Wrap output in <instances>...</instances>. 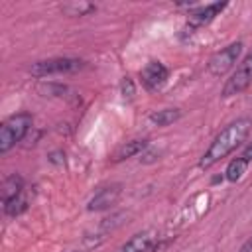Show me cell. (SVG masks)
<instances>
[{
	"mask_svg": "<svg viewBox=\"0 0 252 252\" xmlns=\"http://www.w3.org/2000/svg\"><path fill=\"white\" fill-rule=\"evenodd\" d=\"M120 195H122V185H120V183H110V185L98 189V191L89 199L87 211H91V213L106 211V209H110V207H114V205L118 203Z\"/></svg>",
	"mask_w": 252,
	"mask_h": 252,
	"instance_id": "cell-7",
	"label": "cell"
},
{
	"mask_svg": "<svg viewBox=\"0 0 252 252\" xmlns=\"http://www.w3.org/2000/svg\"><path fill=\"white\" fill-rule=\"evenodd\" d=\"M148 144H150V140L148 138H136V140H130V142H126V144H122V146H118L116 148V152L112 154V161H124V159H130V158H134V156H138V154H142L146 148H148Z\"/></svg>",
	"mask_w": 252,
	"mask_h": 252,
	"instance_id": "cell-10",
	"label": "cell"
},
{
	"mask_svg": "<svg viewBox=\"0 0 252 252\" xmlns=\"http://www.w3.org/2000/svg\"><path fill=\"white\" fill-rule=\"evenodd\" d=\"M250 85H252V53H248L236 65V69L230 73V77L224 81V85L220 89V96L222 98L236 96V94L244 93Z\"/></svg>",
	"mask_w": 252,
	"mask_h": 252,
	"instance_id": "cell-6",
	"label": "cell"
},
{
	"mask_svg": "<svg viewBox=\"0 0 252 252\" xmlns=\"http://www.w3.org/2000/svg\"><path fill=\"white\" fill-rule=\"evenodd\" d=\"M120 89H122V96H124V98H132V94H134V83H132L130 77H124V79H122Z\"/></svg>",
	"mask_w": 252,
	"mask_h": 252,
	"instance_id": "cell-17",
	"label": "cell"
},
{
	"mask_svg": "<svg viewBox=\"0 0 252 252\" xmlns=\"http://www.w3.org/2000/svg\"><path fill=\"white\" fill-rule=\"evenodd\" d=\"M228 4L226 2H211V4H203V6H197L195 10H189L187 14V20H185V26H183V37L187 35H193L195 32H199L201 28L209 26L217 16H220V12L226 8Z\"/></svg>",
	"mask_w": 252,
	"mask_h": 252,
	"instance_id": "cell-5",
	"label": "cell"
},
{
	"mask_svg": "<svg viewBox=\"0 0 252 252\" xmlns=\"http://www.w3.org/2000/svg\"><path fill=\"white\" fill-rule=\"evenodd\" d=\"M33 124V116L30 112H16L8 116L0 124V154H8L18 142L26 138Z\"/></svg>",
	"mask_w": 252,
	"mask_h": 252,
	"instance_id": "cell-2",
	"label": "cell"
},
{
	"mask_svg": "<svg viewBox=\"0 0 252 252\" xmlns=\"http://www.w3.org/2000/svg\"><path fill=\"white\" fill-rule=\"evenodd\" d=\"M96 6L91 4V2H67V4H61V12L65 16H89L91 12H94Z\"/></svg>",
	"mask_w": 252,
	"mask_h": 252,
	"instance_id": "cell-14",
	"label": "cell"
},
{
	"mask_svg": "<svg viewBox=\"0 0 252 252\" xmlns=\"http://www.w3.org/2000/svg\"><path fill=\"white\" fill-rule=\"evenodd\" d=\"M156 248H158V236L152 230H144L132 234L114 252H156Z\"/></svg>",
	"mask_w": 252,
	"mask_h": 252,
	"instance_id": "cell-9",
	"label": "cell"
},
{
	"mask_svg": "<svg viewBox=\"0 0 252 252\" xmlns=\"http://www.w3.org/2000/svg\"><path fill=\"white\" fill-rule=\"evenodd\" d=\"M236 252H252V236H248V238L242 242V246H240Z\"/></svg>",
	"mask_w": 252,
	"mask_h": 252,
	"instance_id": "cell-19",
	"label": "cell"
},
{
	"mask_svg": "<svg viewBox=\"0 0 252 252\" xmlns=\"http://www.w3.org/2000/svg\"><path fill=\"white\" fill-rule=\"evenodd\" d=\"M26 209H28V199L24 197V193H22L20 197H16V199L4 203V213H6L8 217H16V215L24 213Z\"/></svg>",
	"mask_w": 252,
	"mask_h": 252,
	"instance_id": "cell-15",
	"label": "cell"
},
{
	"mask_svg": "<svg viewBox=\"0 0 252 252\" xmlns=\"http://www.w3.org/2000/svg\"><path fill=\"white\" fill-rule=\"evenodd\" d=\"M167 77H169V69L161 61H156V59L148 61L144 69L140 71V81L146 91H158L167 81Z\"/></svg>",
	"mask_w": 252,
	"mask_h": 252,
	"instance_id": "cell-8",
	"label": "cell"
},
{
	"mask_svg": "<svg viewBox=\"0 0 252 252\" xmlns=\"http://www.w3.org/2000/svg\"><path fill=\"white\" fill-rule=\"evenodd\" d=\"M242 47H244V43L238 39V41H232V43L224 45L217 53H213L211 59H209V63H207V73L211 77H224L238 63V57L242 53Z\"/></svg>",
	"mask_w": 252,
	"mask_h": 252,
	"instance_id": "cell-4",
	"label": "cell"
},
{
	"mask_svg": "<svg viewBox=\"0 0 252 252\" xmlns=\"http://www.w3.org/2000/svg\"><path fill=\"white\" fill-rule=\"evenodd\" d=\"M179 118H181V110L179 108H161V110H156V112L150 114V122L154 126H159V128L171 126Z\"/></svg>",
	"mask_w": 252,
	"mask_h": 252,
	"instance_id": "cell-12",
	"label": "cell"
},
{
	"mask_svg": "<svg viewBox=\"0 0 252 252\" xmlns=\"http://www.w3.org/2000/svg\"><path fill=\"white\" fill-rule=\"evenodd\" d=\"M24 193V177L20 173H12L2 183V205L20 197Z\"/></svg>",
	"mask_w": 252,
	"mask_h": 252,
	"instance_id": "cell-11",
	"label": "cell"
},
{
	"mask_svg": "<svg viewBox=\"0 0 252 252\" xmlns=\"http://www.w3.org/2000/svg\"><path fill=\"white\" fill-rule=\"evenodd\" d=\"M83 67H85V61L79 57H49V59H39V61L32 63L30 75L43 79V77H51V75L77 73Z\"/></svg>",
	"mask_w": 252,
	"mask_h": 252,
	"instance_id": "cell-3",
	"label": "cell"
},
{
	"mask_svg": "<svg viewBox=\"0 0 252 252\" xmlns=\"http://www.w3.org/2000/svg\"><path fill=\"white\" fill-rule=\"evenodd\" d=\"M240 158H242V159H246L248 163L252 161V142H250V144H248V146H246V148L242 150V154H240Z\"/></svg>",
	"mask_w": 252,
	"mask_h": 252,
	"instance_id": "cell-18",
	"label": "cell"
},
{
	"mask_svg": "<svg viewBox=\"0 0 252 252\" xmlns=\"http://www.w3.org/2000/svg\"><path fill=\"white\" fill-rule=\"evenodd\" d=\"M37 91L39 93H43V96H55V94H63V93H67L69 89L65 87V85H57V83H41L39 87H37Z\"/></svg>",
	"mask_w": 252,
	"mask_h": 252,
	"instance_id": "cell-16",
	"label": "cell"
},
{
	"mask_svg": "<svg viewBox=\"0 0 252 252\" xmlns=\"http://www.w3.org/2000/svg\"><path fill=\"white\" fill-rule=\"evenodd\" d=\"M252 134V118L242 116L236 118L234 122L226 124L209 144V148L203 152V156L199 158V169H211L215 163H219L220 159H224L226 156H230L236 148H240L248 136Z\"/></svg>",
	"mask_w": 252,
	"mask_h": 252,
	"instance_id": "cell-1",
	"label": "cell"
},
{
	"mask_svg": "<svg viewBox=\"0 0 252 252\" xmlns=\"http://www.w3.org/2000/svg\"><path fill=\"white\" fill-rule=\"evenodd\" d=\"M248 165H250V163H248L246 159H242L240 156H238V158H234V159H230V161H228V165H226V169H224V177H226V181L236 183V181L246 173Z\"/></svg>",
	"mask_w": 252,
	"mask_h": 252,
	"instance_id": "cell-13",
	"label": "cell"
},
{
	"mask_svg": "<svg viewBox=\"0 0 252 252\" xmlns=\"http://www.w3.org/2000/svg\"><path fill=\"white\" fill-rule=\"evenodd\" d=\"M67 252H85V250H67Z\"/></svg>",
	"mask_w": 252,
	"mask_h": 252,
	"instance_id": "cell-20",
	"label": "cell"
}]
</instances>
